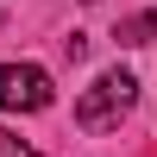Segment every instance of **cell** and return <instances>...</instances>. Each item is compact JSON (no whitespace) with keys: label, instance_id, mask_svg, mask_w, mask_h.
<instances>
[{"label":"cell","instance_id":"obj_1","mask_svg":"<svg viewBox=\"0 0 157 157\" xmlns=\"http://www.w3.org/2000/svg\"><path fill=\"white\" fill-rule=\"evenodd\" d=\"M132 101H138V82L126 69H113V75H101V82L75 101V120H82V132H107V126H120L126 113H132Z\"/></svg>","mask_w":157,"mask_h":157},{"label":"cell","instance_id":"obj_4","mask_svg":"<svg viewBox=\"0 0 157 157\" xmlns=\"http://www.w3.org/2000/svg\"><path fill=\"white\" fill-rule=\"evenodd\" d=\"M0 157H38V151H32V145H25V138H19V132H0Z\"/></svg>","mask_w":157,"mask_h":157},{"label":"cell","instance_id":"obj_3","mask_svg":"<svg viewBox=\"0 0 157 157\" xmlns=\"http://www.w3.org/2000/svg\"><path fill=\"white\" fill-rule=\"evenodd\" d=\"M151 38H157V13H138L120 25V44H151Z\"/></svg>","mask_w":157,"mask_h":157},{"label":"cell","instance_id":"obj_2","mask_svg":"<svg viewBox=\"0 0 157 157\" xmlns=\"http://www.w3.org/2000/svg\"><path fill=\"white\" fill-rule=\"evenodd\" d=\"M50 101H57V88L38 63H0V107L6 113H44Z\"/></svg>","mask_w":157,"mask_h":157},{"label":"cell","instance_id":"obj_5","mask_svg":"<svg viewBox=\"0 0 157 157\" xmlns=\"http://www.w3.org/2000/svg\"><path fill=\"white\" fill-rule=\"evenodd\" d=\"M82 6H94V0H82Z\"/></svg>","mask_w":157,"mask_h":157}]
</instances>
